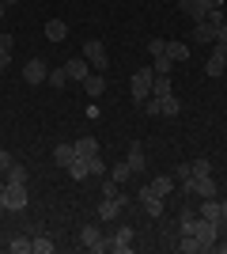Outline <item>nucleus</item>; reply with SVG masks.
I'll list each match as a JSON object with an SVG mask.
<instances>
[{"label":"nucleus","mask_w":227,"mask_h":254,"mask_svg":"<svg viewBox=\"0 0 227 254\" xmlns=\"http://www.w3.org/2000/svg\"><path fill=\"white\" fill-rule=\"evenodd\" d=\"M178 8L185 11V15H189V19L193 23H201L208 15V8H205V0H178Z\"/></svg>","instance_id":"obj_14"},{"label":"nucleus","mask_w":227,"mask_h":254,"mask_svg":"<svg viewBox=\"0 0 227 254\" xmlns=\"http://www.w3.org/2000/svg\"><path fill=\"white\" fill-rule=\"evenodd\" d=\"M185 190L189 193H197V197H201V201H205V197H216V182H212V175H201V179H189L185 182Z\"/></svg>","instance_id":"obj_7"},{"label":"nucleus","mask_w":227,"mask_h":254,"mask_svg":"<svg viewBox=\"0 0 227 254\" xmlns=\"http://www.w3.org/2000/svg\"><path fill=\"white\" fill-rule=\"evenodd\" d=\"M151 95H155V99L171 95V76H155V84H151Z\"/></svg>","instance_id":"obj_29"},{"label":"nucleus","mask_w":227,"mask_h":254,"mask_svg":"<svg viewBox=\"0 0 227 254\" xmlns=\"http://www.w3.org/2000/svg\"><path fill=\"white\" fill-rule=\"evenodd\" d=\"M68 175H72L76 182H84L87 175H91V171H87V159H84V156H76L72 163H68Z\"/></svg>","instance_id":"obj_24"},{"label":"nucleus","mask_w":227,"mask_h":254,"mask_svg":"<svg viewBox=\"0 0 227 254\" xmlns=\"http://www.w3.org/2000/svg\"><path fill=\"white\" fill-rule=\"evenodd\" d=\"M159 110H163V114H171V118H178V114H182V103L174 99V91H171V95H163V99H159Z\"/></svg>","instance_id":"obj_26"},{"label":"nucleus","mask_w":227,"mask_h":254,"mask_svg":"<svg viewBox=\"0 0 227 254\" xmlns=\"http://www.w3.org/2000/svg\"><path fill=\"white\" fill-rule=\"evenodd\" d=\"M212 46H227V19L220 23V31H216V42H212Z\"/></svg>","instance_id":"obj_38"},{"label":"nucleus","mask_w":227,"mask_h":254,"mask_svg":"<svg viewBox=\"0 0 227 254\" xmlns=\"http://www.w3.org/2000/svg\"><path fill=\"white\" fill-rule=\"evenodd\" d=\"M45 38H49V42H65L68 38V23L65 19H49L45 23Z\"/></svg>","instance_id":"obj_15"},{"label":"nucleus","mask_w":227,"mask_h":254,"mask_svg":"<svg viewBox=\"0 0 227 254\" xmlns=\"http://www.w3.org/2000/svg\"><path fill=\"white\" fill-rule=\"evenodd\" d=\"M167 57H171V61H189V46L185 42H167Z\"/></svg>","instance_id":"obj_25"},{"label":"nucleus","mask_w":227,"mask_h":254,"mask_svg":"<svg viewBox=\"0 0 227 254\" xmlns=\"http://www.w3.org/2000/svg\"><path fill=\"white\" fill-rule=\"evenodd\" d=\"M224 68H227V50H224Z\"/></svg>","instance_id":"obj_46"},{"label":"nucleus","mask_w":227,"mask_h":254,"mask_svg":"<svg viewBox=\"0 0 227 254\" xmlns=\"http://www.w3.org/2000/svg\"><path fill=\"white\" fill-rule=\"evenodd\" d=\"M45 84L53 87V91H61V87L68 84V72H65V64H61V68H49V76H45Z\"/></svg>","instance_id":"obj_23"},{"label":"nucleus","mask_w":227,"mask_h":254,"mask_svg":"<svg viewBox=\"0 0 227 254\" xmlns=\"http://www.w3.org/2000/svg\"><path fill=\"white\" fill-rule=\"evenodd\" d=\"M125 163L133 167V175L148 167V156H144V144H133V148H129V159H125Z\"/></svg>","instance_id":"obj_17"},{"label":"nucleus","mask_w":227,"mask_h":254,"mask_svg":"<svg viewBox=\"0 0 227 254\" xmlns=\"http://www.w3.org/2000/svg\"><path fill=\"white\" fill-rule=\"evenodd\" d=\"M224 50H227V46H212V57L205 61V76H212V80H216V76L227 72V68H224Z\"/></svg>","instance_id":"obj_11"},{"label":"nucleus","mask_w":227,"mask_h":254,"mask_svg":"<svg viewBox=\"0 0 227 254\" xmlns=\"http://www.w3.org/2000/svg\"><path fill=\"white\" fill-rule=\"evenodd\" d=\"M4 182H27V167H23V163H11V167L4 171Z\"/></svg>","instance_id":"obj_27"},{"label":"nucleus","mask_w":227,"mask_h":254,"mask_svg":"<svg viewBox=\"0 0 227 254\" xmlns=\"http://www.w3.org/2000/svg\"><path fill=\"white\" fill-rule=\"evenodd\" d=\"M148 190L155 193V197H167V193L174 190V179H171V175H155V179L148 182Z\"/></svg>","instance_id":"obj_16"},{"label":"nucleus","mask_w":227,"mask_h":254,"mask_svg":"<svg viewBox=\"0 0 227 254\" xmlns=\"http://www.w3.org/2000/svg\"><path fill=\"white\" fill-rule=\"evenodd\" d=\"M11 163H15V159H11V152H0V175H4V171H8Z\"/></svg>","instance_id":"obj_39"},{"label":"nucleus","mask_w":227,"mask_h":254,"mask_svg":"<svg viewBox=\"0 0 227 254\" xmlns=\"http://www.w3.org/2000/svg\"><path fill=\"white\" fill-rule=\"evenodd\" d=\"M193 235L201 239V247H205V251H212V247H216V239H220V224H216V220H205V216H197V220H193Z\"/></svg>","instance_id":"obj_3"},{"label":"nucleus","mask_w":227,"mask_h":254,"mask_svg":"<svg viewBox=\"0 0 227 254\" xmlns=\"http://www.w3.org/2000/svg\"><path fill=\"white\" fill-rule=\"evenodd\" d=\"M80 243H84L87 251H106V235L98 232L95 224H84V232H80Z\"/></svg>","instance_id":"obj_9"},{"label":"nucleus","mask_w":227,"mask_h":254,"mask_svg":"<svg viewBox=\"0 0 227 254\" xmlns=\"http://www.w3.org/2000/svg\"><path fill=\"white\" fill-rule=\"evenodd\" d=\"M106 251L129 254L133 251V228H118V235H106Z\"/></svg>","instance_id":"obj_8"},{"label":"nucleus","mask_w":227,"mask_h":254,"mask_svg":"<svg viewBox=\"0 0 227 254\" xmlns=\"http://www.w3.org/2000/svg\"><path fill=\"white\" fill-rule=\"evenodd\" d=\"M4 4H8V8H11V4H19V0H4Z\"/></svg>","instance_id":"obj_45"},{"label":"nucleus","mask_w":227,"mask_h":254,"mask_svg":"<svg viewBox=\"0 0 227 254\" xmlns=\"http://www.w3.org/2000/svg\"><path fill=\"white\" fill-rule=\"evenodd\" d=\"M205 8H224V0H205Z\"/></svg>","instance_id":"obj_43"},{"label":"nucleus","mask_w":227,"mask_h":254,"mask_svg":"<svg viewBox=\"0 0 227 254\" xmlns=\"http://www.w3.org/2000/svg\"><path fill=\"white\" fill-rule=\"evenodd\" d=\"M171 57H167V53H163V57H155V64H151V68H155V76H171Z\"/></svg>","instance_id":"obj_33"},{"label":"nucleus","mask_w":227,"mask_h":254,"mask_svg":"<svg viewBox=\"0 0 227 254\" xmlns=\"http://www.w3.org/2000/svg\"><path fill=\"white\" fill-rule=\"evenodd\" d=\"M129 175H133V167H129V163H114V171H110V179L118 182V186H121L125 179H129Z\"/></svg>","instance_id":"obj_32"},{"label":"nucleus","mask_w":227,"mask_h":254,"mask_svg":"<svg viewBox=\"0 0 227 254\" xmlns=\"http://www.w3.org/2000/svg\"><path fill=\"white\" fill-rule=\"evenodd\" d=\"M151 84H155V68H148V64H144L140 72H133L129 91H133V103H136V106H144V99L151 95Z\"/></svg>","instance_id":"obj_1"},{"label":"nucleus","mask_w":227,"mask_h":254,"mask_svg":"<svg viewBox=\"0 0 227 254\" xmlns=\"http://www.w3.org/2000/svg\"><path fill=\"white\" fill-rule=\"evenodd\" d=\"M87 64H91V61H84V53H80V57H68V61H65L68 80H80V84H84L87 76H91V72H87Z\"/></svg>","instance_id":"obj_12"},{"label":"nucleus","mask_w":227,"mask_h":254,"mask_svg":"<svg viewBox=\"0 0 227 254\" xmlns=\"http://www.w3.org/2000/svg\"><path fill=\"white\" fill-rule=\"evenodd\" d=\"M84 91L91 99H98L102 91H106V76H102V72H98V76H87V80H84Z\"/></svg>","instance_id":"obj_19"},{"label":"nucleus","mask_w":227,"mask_h":254,"mask_svg":"<svg viewBox=\"0 0 227 254\" xmlns=\"http://www.w3.org/2000/svg\"><path fill=\"white\" fill-rule=\"evenodd\" d=\"M0 50H11V34H0Z\"/></svg>","instance_id":"obj_41"},{"label":"nucleus","mask_w":227,"mask_h":254,"mask_svg":"<svg viewBox=\"0 0 227 254\" xmlns=\"http://www.w3.org/2000/svg\"><path fill=\"white\" fill-rule=\"evenodd\" d=\"M45 76H49V68H45V61H42V57H31V61L23 64V80H27L31 87L45 84Z\"/></svg>","instance_id":"obj_6"},{"label":"nucleus","mask_w":227,"mask_h":254,"mask_svg":"<svg viewBox=\"0 0 227 254\" xmlns=\"http://www.w3.org/2000/svg\"><path fill=\"white\" fill-rule=\"evenodd\" d=\"M87 171H91L95 179H98V175H106V159H102V156H87Z\"/></svg>","instance_id":"obj_30"},{"label":"nucleus","mask_w":227,"mask_h":254,"mask_svg":"<svg viewBox=\"0 0 227 254\" xmlns=\"http://www.w3.org/2000/svg\"><path fill=\"white\" fill-rule=\"evenodd\" d=\"M174 4H178V0H174Z\"/></svg>","instance_id":"obj_47"},{"label":"nucleus","mask_w":227,"mask_h":254,"mask_svg":"<svg viewBox=\"0 0 227 254\" xmlns=\"http://www.w3.org/2000/svg\"><path fill=\"white\" fill-rule=\"evenodd\" d=\"M76 156H98V140L95 137H80V140H76Z\"/></svg>","instance_id":"obj_21"},{"label":"nucleus","mask_w":227,"mask_h":254,"mask_svg":"<svg viewBox=\"0 0 227 254\" xmlns=\"http://www.w3.org/2000/svg\"><path fill=\"white\" fill-rule=\"evenodd\" d=\"M178 251H182V254H201L205 247H201V239H197L193 232H182V239H178Z\"/></svg>","instance_id":"obj_18"},{"label":"nucleus","mask_w":227,"mask_h":254,"mask_svg":"<svg viewBox=\"0 0 227 254\" xmlns=\"http://www.w3.org/2000/svg\"><path fill=\"white\" fill-rule=\"evenodd\" d=\"M31 243H34V251H38V254H53V239H49V235H34Z\"/></svg>","instance_id":"obj_31"},{"label":"nucleus","mask_w":227,"mask_h":254,"mask_svg":"<svg viewBox=\"0 0 227 254\" xmlns=\"http://www.w3.org/2000/svg\"><path fill=\"white\" fill-rule=\"evenodd\" d=\"M121 209H125V197L118 193V197H102L95 212H98V220H102V224H114V220L121 216Z\"/></svg>","instance_id":"obj_5"},{"label":"nucleus","mask_w":227,"mask_h":254,"mask_svg":"<svg viewBox=\"0 0 227 254\" xmlns=\"http://www.w3.org/2000/svg\"><path fill=\"white\" fill-rule=\"evenodd\" d=\"M189 171H193V179H201V175H212V163H208V159H193Z\"/></svg>","instance_id":"obj_34"},{"label":"nucleus","mask_w":227,"mask_h":254,"mask_svg":"<svg viewBox=\"0 0 227 254\" xmlns=\"http://www.w3.org/2000/svg\"><path fill=\"white\" fill-rule=\"evenodd\" d=\"M216 23H208V19H201V23H193V34H189V38H193L197 46H212L216 42Z\"/></svg>","instance_id":"obj_10"},{"label":"nucleus","mask_w":227,"mask_h":254,"mask_svg":"<svg viewBox=\"0 0 227 254\" xmlns=\"http://www.w3.org/2000/svg\"><path fill=\"white\" fill-rule=\"evenodd\" d=\"M201 216H205V220H220V216H224V209H220V197H205V205H201Z\"/></svg>","instance_id":"obj_22"},{"label":"nucleus","mask_w":227,"mask_h":254,"mask_svg":"<svg viewBox=\"0 0 227 254\" xmlns=\"http://www.w3.org/2000/svg\"><path fill=\"white\" fill-rule=\"evenodd\" d=\"M27 201H31L27 182H8V186H4V209H8V212H23Z\"/></svg>","instance_id":"obj_2"},{"label":"nucleus","mask_w":227,"mask_h":254,"mask_svg":"<svg viewBox=\"0 0 227 254\" xmlns=\"http://www.w3.org/2000/svg\"><path fill=\"white\" fill-rule=\"evenodd\" d=\"M76 159V144H57L53 148V163H61V167H68Z\"/></svg>","instance_id":"obj_20"},{"label":"nucleus","mask_w":227,"mask_h":254,"mask_svg":"<svg viewBox=\"0 0 227 254\" xmlns=\"http://www.w3.org/2000/svg\"><path fill=\"white\" fill-rule=\"evenodd\" d=\"M136 197H140V205H144V212H148V216H163V197H155L148 186H140V193H136Z\"/></svg>","instance_id":"obj_13"},{"label":"nucleus","mask_w":227,"mask_h":254,"mask_svg":"<svg viewBox=\"0 0 227 254\" xmlns=\"http://www.w3.org/2000/svg\"><path fill=\"white\" fill-rule=\"evenodd\" d=\"M216 251H220V254H227V239H224V243H216Z\"/></svg>","instance_id":"obj_44"},{"label":"nucleus","mask_w":227,"mask_h":254,"mask_svg":"<svg viewBox=\"0 0 227 254\" xmlns=\"http://www.w3.org/2000/svg\"><path fill=\"white\" fill-rule=\"evenodd\" d=\"M11 64V50H0V68H8Z\"/></svg>","instance_id":"obj_40"},{"label":"nucleus","mask_w":227,"mask_h":254,"mask_svg":"<svg viewBox=\"0 0 227 254\" xmlns=\"http://www.w3.org/2000/svg\"><path fill=\"white\" fill-rule=\"evenodd\" d=\"M216 224H220V235H227V212H224V216H220Z\"/></svg>","instance_id":"obj_42"},{"label":"nucleus","mask_w":227,"mask_h":254,"mask_svg":"<svg viewBox=\"0 0 227 254\" xmlns=\"http://www.w3.org/2000/svg\"><path fill=\"white\" fill-rule=\"evenodd\" d=\"M84 57H87V61H91V64H95L98 72H106V68H110V57H106V46L98 42V38H91V42H84Z\"/></svg>","instance_id":"obj_4"},{"label":"nucleus","mask_w":227,"mask_h":254,"mask_svg":"<svg viewBox=\"0 0 227 254\" xmlns=\"http://www.w3.org/2000/svg\"><path fill=\"white\" fill-rule=\"evenodd\" d=\"M148 53H151V61H155V57H163V53H167V42H163V38H151V42H148Z\"/></svg>","instance_id":"obj_35"},{"label":"nucleus","mask_w":227,"mask_h":254,"mask_svg":"<svg viewBox=\"0 0 227 254\" xmlns=\"http://www.w3.org/2000/svg\"><path fill=\"white\" fill-rule=\"evenodd\" d=\"M8 251H11V254H31L34 243H31V239H23V235H15V239L8 243Z\"/></svg>","instance_id":"obj_28"},{"label":"nucleus","mask_w":227,"mask_h":254,"mask_svg":"<svg viewBox=\"0 0 227 254\" xmlns=\"http://www.w3.org/2000/svg\"><path fill=\"white\" fill-rule=\"evenodd\" d=\"M174 179L182 182V186H185V182H189V179H193V171H189V163H182V167H178V175H174Z\"/></svg>","instance_id":"obj_36"},{"label":"nucleus","mask_w":227,"mask_h":254,"mask_svg":"<svg viewBox=\"0 0 227 254\" xmlns=\"http://www.w3.org/2000/svg\"><path fill=\"white\" fill-rule=\"evenodd\" d=\"M102 197H118V182H114V179L102 182Z\"/></svg>","instance_id":"obj_37"}]
</instances>
